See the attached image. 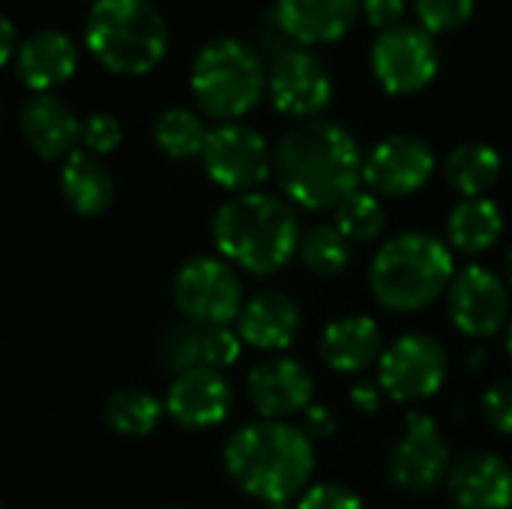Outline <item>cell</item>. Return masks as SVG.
Here are the masks:
<instances>
[{"instance_id": "12", "label": "cell", "mask_w": 512, "mask_h": 509, "mask_svg": "<svg viewBox=\"0 0 512 509\" xmlns=\"http://www.w3.org/2000/svg\"><path fill=\"white\" fill-rule=\"evenodd\" d=\"M450 447L429 414L411 411L390 456V477L405 492H435L450 477Z\"/></svg>"}, {"instance_id": "28", "label": "cell", "mask_w": 512, "mask_h": 509, "mask_svg": "<svg viewBox=\"0 0 512 509\" xmlns=\"http://www.w3.org/2000/svg\"><path fill=\"white\" fill-rule=\"evenodd\" d=\"M162 417V405L156 396H150L147 390H117L108 396L105 402V420L117 435L126 438H144L159 426Z\"/></svg>"}, {"instance_id": "40", "label": "cell", "mask_w": 512, "mask_h": 509, "mask_svg": "<svg viewBox=\"0 0 512 509\" xmlns=\"http://www.w3.org/2000/svg\"><path fill=\"white\" fill-rule=\"evenodd\" d=\"M507 288H512V246L507 252Z\"/></svg>"}, {"instance_id": "21", "label": "cell", "mask_w": 512, "mask_h": 509, "mask_svg": "<svg viewBox=\"0 0 512 509\" xmlns=\"http://www.w3.org/2000/svg\"><path fill=\"white\" fill-rule=\"evenodd\" d=\"M300 306L282 291H261L237 315L240 342L258 351H285L300 333Z\"/></svg>"}, {"instance_id": "24", "label": "cell", "mask_w": 512, "mask_h": 509, "mask_svg": "<svg viewBox=\"0 0 512 509\" xmlns=\"http://www.w3.org/2000/svg\"><path fill=\"white\" fill-rule=\"evenodd\" d=\"M60 192L66 204L81 216H99L114 201V180L99 156L75 150L60 168Z\"/></svg>"}, {"instance_id": "33", "label": "cell", "mask_w": 512, "mask_h": 509, "mask_svg": "<svg viewBox=\"0 0 512 509\" xmlns=\"http://www.w3.org/2000/svg\"><path fill=\"white\" fill-rule=\"evenodd\" d=\"M297 509H363V498L339 483H315L303 489Z\"/></svg>"}, {"instance_id": "42", "label": "cell", "mask_w": 512, "mask_h": 509, "mask_svg": "<svg viewBox=\"0 0 512 509\" xmlns=\"http://www.w3.org/2000/svg\"><path fill=\"white\" fill-rule=\"evenodd\" d=\"M267 509H288V507H285V504H270Z\"/></svg>"}, {"instance_id": "27", "label": "cell", "mask_w": 512, "mask_h": 509, "mask_svg": "<svg viewBox=\"0 0 512 509\" xmlns=\"http://www.w3.org/2000/svg\"><path fill=\"white\" fill-rule=\"evenodd\" d=\"M207 135H210V129L189 108H168L153 123V141L171 159L201 156V150L207 144Z\"/></svg>"}, {"instance_id": "19", "label": "cell", "mask_w": 512, "mask_h": 509, "mask_svg": "<svg viewBox=\"0 0 512 509\" xmlns=\"http://www.w3.org/2000/svg\"><path fill=\"white\" fill-rule=\"evenodd\" d=\"M21 135L39 159H60L81 144V120L60 96L36 93L21 108Z\"/></svg>"}, {"instance_id": "31", "label": "cell", "mask_w": 512, "mask_h": 509, "mask_svg": "<svg viewBox=\"0 0 512 509\" xmlns=\"http://www.w3.org/2000/svg\"><path fill=\"white\" fill-rule=\"evenodd\" d=\"M474 3L477 0H414L417 15H420V27H426L432 36L462 27L471 18Z\"/></svg>"}, {"instance_id": "26", "label": "cell", "mask_w": 512, "mask_h": 509, "mask_svg": "<svg viewBox=\"0 0 512 509\" xmlns=\"http://www.w3.org/2000/svg\"><path fill=\"white\" fill-rule=\"evenodd\" d=\"M501 171L504 159L489 144H462L444 162L447 183L465 198H486V192L498 183Z\"/></svg>"}, {"instance_id": "6", "label": "cell", "mask_w": 512, "mask_h": 509, "mask_svg": "<svg viewBox=\"0 0 512 509\" xmlns=\"http://www.w3.org/2000/svg\"><path fill=\"white\" fill-rule=\"evenodd\" d=\"M189 84L201 111L228 123L240 120L261 102L267 72L255 48L234 36H219L195 54Z\"/></svg>"}, {"instance_id": "3", "label": "cell", "mask_w": 512, "mask_h": 509, "mask_svg": "<svg viewBox=\"0 0 512 509\" xmlns=\"http://www.w3.org/2000/svg\"><path fill=\"white\" fill-rule=\"evenodd\" d=\"M213 243L225 261L246 273L267 276L282 270L300 249V225L294 210L267 192H243L228 198L213 216Z\"/></svg>"}, {"instance_id": "2", "label": "cell", "mask_w": 512, "mask_h": 509, "mask_svg": "<svg viewBox=\"0 0 512 509\" xmlns=\"http://www.w3.org/2000/svg\"><path fill=\"white\" fill-rule=\"evenodd\" d=\"M222 459L234 486L267 507L303 495L315 471L309 435L285 420L246 423L228 438Z\"/></svg>"}, {"instance_id": "10", "label": "cell", "mask_w": 512, "mask_h": 509, "mask_svg": "<svg viewBox=\"0 0 512 509\" xmlns=\"http://www.w3.org/2000/svg\"><path fill=\"white\" fill-rule=\"evenodd\" d=\"M201 159L210 180L237 195L255 192V186H261L273 171V156L264 135L243 123H222L210 129Z\"/></svg>"}, {"instance_id": "38", "label": "cell", "mask_w": 512, "mask_h": 509, "mask_svg": "<svg viewBox=\"0 0 512 509\" xmlns=\"http://www.w3.org/2000/svg\"><path fill=\"white\" fill-rule=\"evenodd\" d=\"M18 54V33H15V24L0 15V66H6L12 57Z\"/></svg>"}, {"instance_id": "39", "label": "cell", "mask_w": 512, "mask_h": 509, "mask_svg": "<svg viewBox=\"0 0 512 509\" xmlns=\"http://www.w3.org/2000/svg\"><path fill=\"white\" fill-rule=\"evenodd\" d=\"M483 360H486V351H474V354L468 357V369H471V372H477V369L483 366Z\"/></svg>"}, {"instance_id": "25", "label": "cell", "mask_w": 512, "mask_h": 509, "mask_svg": "<svg viewBox=\"0 0 512 509\" xmlns=\"http://www.w3.org/2000/svg\"><path fill=\"white\" fill-rule=\"evenodd\" d=\"M504 234V213L492 198H462L447 219V243L456 252L480 255Z\"/></svg>"}, {"instance_id": "20", "label": "cell", "mask_w": 512, "mask_h": 509, "mask_svg": "<svg viewBox=\"0 0 512 509\" xmlns=\"http://www.w3.org/2000/svg\"><path fill=\"white\" fill-rule=\"evenodd\" d=\"M360 15V0H276L279 27L300 45L339 42Z\"/></svg>"}, {"instance_id": "11", "label": "cell", "mask_w": 512, "mask_h": 509, "mask_svg": "<svg viewBox=\"0 0 512 509\" xmlns=\"http://www.w3.org/2000/svg\"><path fill=\"white\" fill-rule=\"evenodd\" d=\"M447 309L462 336L489 339L510 324V288L489 267L468 264L447 288Z\"/></svg>"}, {"instance_id": "34", "label": "cell", "mask_w": 512, "mask_h": 509, "mask_svg": "<svg viewBox=\"0 0 512 509\" xmlns=\"http://www.w3.org/2000/svg\"><path fill=\"white\" fill-rule=\"evenodd\" d=\"M483 417L498 435H512V381H501L486 390Z\"/></svg>"}, {"instance_id": "30", "label": "cell", "mask_w": 512, "mask_h": 509, "mask_svg": "<svg viewBox=\"0 0 512 509\" xmlns=\"http://www.w3.org/2000/svg\"><path fill=\"white\" fill-rule=\"evenodd\" d=\"M300 261L315 276H339L351 261V243L336 231V225H315L300 237Z\"/></svg>"}, {"instance_id": "22", "label": "cell", "mask_w": 512, "mask_h": 509, "mask_svg": "<svg viewBox=\"0 0 512 509\" xmlns=\"http://www.w3.org/2000/svg\"><path fill=\"white\" fill-rule=\"evenodd\" d=\"M321 360L342 375H357L375 366L384 354V333L375 318L351 315L336 318L324 327L318 342Z\"/></svg>"}, {"instance_id": "9", "label": "cell", "mask_w": 512, "mask_h": 509, "mask_svg": "<svg viewBox=\"0 0 512 509\" xmlns=\"http://www.w3.org/2000/svg\"><path fill=\"white\" fill-rule=\"evenodd\" d=\"M447 381V351L426 333H405L378 360V387L396 402H423Z\"/></svg>"}, {"instance_id": "15", "label": "cell", "mask_w": 512, "mask_h": 509, "mask_svg": "<svg viewBox=\"0 0 512 509\" xmlns=\"http://www.w3.org/2000/svg\"><path fill=\"white\" fill-rule=\"evenodd\" d=\"M231 405H234L231 384L216 369H189L177 375L165 399L168 417L189 432H204L225 423Z\"/></svg>"}, {"instance_id": "36", "label": "cell", "mask_w": 512, "mask_h": 509, "mask_svg": "<svg viewBox=\"0 0 512 509\" xmlns=\"http://www.w3.org/2000/svg\"><path fill=\"white\" fill-rule=\"evenodd\" d=\"M384 402V390L372 381H360L351 387V405L363 414H375Z\"/></svg>"}, {"instance_id": "35", "label": "cell", "mask_w": 512, "mask_h": 509, "mask_svg": "<svg viewBox=\"0 0 512 509\" xmlns=\"http://www.w3.org/2000/svg\"><path fill=\"white\" fill-rule=\"evenodd\" d=\"M360 9L378 33L405 24V0H360Z\"/></svg>"}, {"instance_id": "8", "label": "cell", "mask_w": 512, "mask_h": 509, "mask_svg": "<svg viewBox=\"0 0 512 509\" xmlns=\"http://www.w3.org/2000/svg\"><path fill=\"white\" fill-rule=\"evenodd\" d=\"M441 66L438 42L426 27L399 24L378 33L372 45V72L378 84L393 96H411L426 90Z\"/></svg>"}, {"instance_id": "43", "label": "cell", "mask_w": 512, "mask_h": 509, "mask_svg": "<svg viewBox=\"0 0 512 509\" xmlns=\"http://www.w3.org/2000/svg\"><path fill=\"white\" fill-rule=\"evenodd\" d=\"M0 509H3V507H0Z\"/></svg>"}, {"instance_id": "7", "label": "cell", "mask_w": 512, "mask_h": 509, "mask_svg": "<svg viewBox=\"0 0 512 509\" xmlns=\"http://www.w3.org/2000/svg\"><path fill=\"white\" fill-rule=\"evenodd\" d=\"M180 315L201 327H228L243 309V285L228 261L192 258L174 276Z\"/></svg>"}, {"instance_id": "5", "label": "cell", "mask_w": 512, "mask_h": 509, "mask_svg": "<svg viewBox=\"0 0 512 509\" xmlns=\"http://www.w3.org/2000/svg\"><path fill=\"white\" fill-rule=\"evenodd\" d=\"M84 42L108 72L144 75L168 51V24L150 0H93Z\"/></svg>"}, {"instance_id": "29", "label": "cell", "mask_w": 512, "mask_h": 509, "mask_svg": "<svg viewBox=\"0 0 512 509\" xmlns=\"http://www.w3.org/2000/svg\"><path fill=\"white\" fill-rule=\"evenodd\" d=\"M336 231L348 243H372L384 234L387 225V210L381 198L369 189L351 192L339 207H336Z\"/></svg>"}, {"instance_id": "37", "label": "cell", "mask_w": 512, "mask_h": 509, "mask_svg": "<svg viewBox=\"0 0 512 509\" xmlns=\"http://www.w3.org/2000/svg\"><path fill=\"white\" fill-rule=\"evenodd\" d=\"M306 429L315 438H330L336 432V414L327 405H309L306 408Z\"/></svg>"}, {"instance_id": "23", "label": "cell", "mask_w": 512, "mask_h": 509, "mask_svg": "<svg viewBox=\"0 0 512 509\" xmlns=\"http://www.w3.org/2000/svg\"><path fill=\"white\" fill-rule=\"evenodd\" d=\"M75 66H78V48L60 30H39L27 36L15 54L18 78L36 93H48L63 81H69Z\"/></svg>"}, {"instance_id": "18", "label": "cell", "mask_w": 512, "mask_h": 509, "mask_svg": "<svg viewBox=\"0 0 512 509\" xmlns=\"http://www.w3.org/2000/svg\"><path fill=\"white\" fill-rule=\"evenodd\" d=\"M447 489L459 509H510L512 468L495 453H468L450 468Z\"/></svg>"}, {"instance_id": "16", "label": "cell", "mask_w": 512, "mask_h": 509, "mask_svg": "<svg viewBox=\"0 0 512 509\" xmlns=\"http://www.w3.org/2000/svg\"><path fill=\"white\" fill-rule=\"evenodd\" d=\"M246 390L261 420H288L312 405L315 381L303 363L291 357H273L249 372Z\"/></svg>"}, {"instance_id": "32", "label": "cell", "mask_w": 512, "mask_h": 509, "mask_svg": "<svg viewBox=\"0 0 512 509\" xmlns=\"http://www.w3.org/2000/svg\"><path fill=\"white\" fill-rule=\"evenodd\" d=\"M120 138H123L120 120L111 114H90L87 120H81V144L93 156L111 153L120 144Z\"/></svg>"}, {"instance_id": "1", "label": "cell", "mask_w": 512, "mask_h": 509, "mask_svg": "<svg viewBox=\"0 0 512 509\" xmlns=\"http://www.w3.org/2000/svg\"><path fill=\"white\" fill-rule=\"evenodd\" d=\"M363 150L357 138L333 120H303L288 129L273 153L282 192L306 207H339L363 183Z\"/></svg>"}, {"instance_id": "14", "label": "cell", "mask_w": 512, "mask_h": 509, "mask_svg": "<svg viewBox=\"0 0 512 509\" xmlns=\"http://www.w3.org/2000/svg\"><path fill=\"white\" fill-rule=\"evenodd\" d=\"M435 150L417 135H390L372 147L363 162V183L369 192L405 198L429 183L435 174Z\"/></svg>"}, {"instance_id": "17", "label": "cell", "mask_w": 512, "mask_h": 509, "mask_svg": "<svg viewBox=\"0 0 512 509\" xmlns=\"http://www.w3.org/2000/svg\"><path fill=\"white\" fill-rule=\"evenodd\" d=\"M240 336L228 327H201L192 321L174 324L165 330L159 342L162 366L174 375H183L189 369H228L240 357Z\"/></svg>"}, {"instance_id": "4", "label": "cell", "mask_w": 512, "mask_h": 509, "mask_svg": "<svg viewBox=\"0 0 512 509\" xmlns=\"http://www.w3.org/2000/svg\"><path fill=\"white\" fill-rule=\"evenodd\" d=\"M456 261L450 243L426 231L390 237L372 258L369 285L390 312H417L432 306L453 282Z\"/></svg>"}, {"instance_id": "13", "label": "cell", "mask_w": 512, "mask_h": 509, "mask_svg": "<svg viewBox=\"0 0 512 509\" xmlns=\"http://www.w3.org/2000/svg\"><path fill=\"white\" fill-rule=\"evenodd\" d=\"M267 90L279 114L315 120V114H321L333 99V75L315 51L291 48L276 57Z\"/></svg>"}, {"instance_id": "41", "label": "cell", "mask_w": 512, "mask_h": 509, "mask_svg": "<svg viewBox=\"0 0 512 509\" xmlns=\"http://www.w3.org/2000/svg\"><path fill=\"white\" fill-rule=\"evenodd\" d=\"M507 354H510V360H512V318H510V327H507Z\"/></svg>"}]
</instances>
